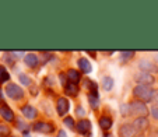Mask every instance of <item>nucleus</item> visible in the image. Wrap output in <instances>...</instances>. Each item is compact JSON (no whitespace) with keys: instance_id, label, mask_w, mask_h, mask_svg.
<instances>
[{"instance_id":"f257e3e1","label":"nucleus","mask_w":158,"mask_h":137,"mask_svg":"<svg viewBox=\"0 0 158 137\" xmlns=\"http://www.w3.org/2000/svg\"><path fill=\"white\" fill-rule=\"evenodd\" d=\"M133 95L143 102H150L154 97V89L148 85H137L133 89Z\"/></svg>"},{"instance_id":"f03ea898","label":"nucleus","mask_w":158,"mask_h":137,"mask_svg":"<svg viewBox=\"0 0 158 137\" xmlns=\"http://www.w3.org/2000/svg\"><path fill=\"white\" fill-rule=\"evenodd\" d=\"M6 93L11 99H21L23 97H24V91H23V88L18 87L17 84H13V83L7 85Z\"/></svg>"},{"instance_id":"7ed1b4c3","label":"nucleus","mask_w":158,"mask_h":137,"mask_svg":"<svg viewBox=\"0 0 158 137\" xmlns=\"http://www.w3.org/2000/svg\"><path fill=\"white\" fill-rule=\"evenodd\" d=\"M130 109H131V113H137L140 115V118H146L148 115V108L144 102H131L130 104Z\"/></svg>"},{"instance_id":"20e7f679","label":"nucleus","mask_w":158,"mask_h":137,"mask_svg":"<svg viewBox=\"0 0 158 137\" xmlns=\"http://www.w3.org/2000/svg\"><path fill=\"white\" fill-rule=\"evenodd\" d=\"M136 81L139 83V85H148L151 87L154 84V76L146 72H140L139 74H136Z\"/></svg>"},{"instance_id":"39448f33","label":"nucleus","mask_w":158,"mask_h":137,"mask_svg":"<svg viewBox=\"0 0 158 137\" xmlns=\"http://www.w3.org/2000/svg\"><path fill=\"white\" fill-rule=\"evenodd\" d=\"M56 108H57V113H59L60 116H64L66 113L69 112V109H70V102H69V99L64 98V97H60V98H57Z\"/></svg>"},{"instance_id":"423d86ee","label":"nucleus","mask_w":158,"mask_h":137,"mask_svg":"<svg viewBox=\"0 0 158 137\" xmlns=\"http://www.w3.org/2000/svg\"><path fill=\"white\" fill-rule=\"evenodd\" d=\"M136 129L133 125H122L119 127V136L120 137H134L136 134Z\"/></svg>"},{"instance_id":"0eeeda50","label":"nucleus","mask_w":158,"mask_h":137,"mask_svg":"<svg viewBox=\"0 0 158 137\" xmlns=\"http://www.w3.org/2000/svg\"><path fill=\"white\" fill-rule=\"evenodd\" d=\"M32 129L35 131H41V133H52L55 130V127L51 123H45V122H36L32 126Z\"/></svg>"},{"instance_id":"6e6552de","label":"nucleus","mask_w":158,"mask_h":137,"mask_svg":"<svg viewBox=\"0 0 158 137\" xmlns=\"http://www.w3.org/2000/svg\"><path fill=\"white\" fill-rule=\"evenodd\" d=\"M77 130L80 134H87L91 130V122L88 119H81L80 122L77 123Z\"/></svg>"},{"instance_id":"1a4fd4ad","label":"nucleus","mask_w":158,"mask_h":137,"mask_svg":"<svg viewBox=\"0 0 158 137\" xmlns=\"http://www.w3.org/2000/svg\"><path fill=\"white\" fill-rule=\"evenodd\" d=\"M0 115H2V118L6 119L7 122H13V120H14V113H13V110L10 109L7 105H2V106H0Z\"/></svg>"},{"instance_id":"9d476101","label":"nucleus","mask_w":158,"mask_h":137,"mask_svg":"<svg viewBox=\"0 0 158 137\" xmlns=\"http://www.w3.org/2000/svg\"><path fill=\"white\" fill-rule=\"evenodd\" d=\"M139 68H141V72H155L157 70V67H155L154 63H151L150 60H141L140 63H139Z\"/></svg>"},{"instance_id":"9b49d317","label":"nucleus","mask_w":158,"mask_h":137,"mask_svg":"<svg viewBox=\"0 0 158 137\" xmlns=\"http://www.w3.org/2000/svg\"><path fill=\"white\" fill-rule=\"evenodd\" d=\"M21 112H23V115H24L27 119H35L36 118V109L30 106V105H25V106L21 108Z\"/></svg>"},{"instance_id":"f8f14e48","label":"nucleus","mask_w":158,"mask_h":137,"mask_svg":"<svg viewBox=\"0 0 158 137\" xmlns=\"http://www.w3.org/2000/svg\"><path fill=\"white\" fill-rule=\"evenodd\" d=\"M133 126L137 131H143V130H146V127L148 126V120H147L146 118H137V119L134 120Z\"/></svg>"},{"instance_id":"ddd939ff","label":"nucleus","mask_w":158,"mask_h":137,"mask_svg":"<svg viewBox=\"0 0 158 137\" xmlns=\"http://www.w3.org/2000/svg\"><path fill=\"white\" fill-rule=\"evenodd\" d=\"M78 67L81 68L83 73H91V70H93V66H91L89 60H87L85 57H81V59L78 60Z\"/></svg>"},{"instance_id":"4468645a","label":"nucleus","mask_w":158,"mask_h":137,"mask_svg":"<svg viewBox=\"0 0 158 137\" xmlns=\"http://www.w3.org/2000/svg\"><path fill=\"white\" fill-rule=\"evenodd\" d=\"M67 77H69L70 83H73V84H77L78 81L81 80L80 73H78L77 70H74V68H70L69 72H67Z\"/></svg>"},{"instance_id":"2eb2a0df","label":"nucleus","mask_w":158,"mask_h":137,"mask_svg":"<svg viewBox=\"0 0 158 137\" xmlns=\"http://www.w3.org/2000/svg\"><path fill=\"white\" fill-rule=\"evenodd\" d=\"M64 89H66V94H69L72 97H76L78 94V87L77 84H73V83H67L64 85Z\"/></svg>"},{"instance_id":"dca6fc26","label":"nucleus","mask_w":158,"mask_h":137,"mask_svg":"<svg viewBox=\"0 0 158 137\" xmlns=\"http://www.w3.org/2000/svg\"><path fill=\"white\" fill-rule=\"evenodd\" d=\"M99 127H101L102 130H109V129L112 127V119L108 116H102L101 119H99Z\"/></svg>"},{"instance_id":"f3484780","label":"nucleus","mask_w":158,"mask_h":137,"mask_svg":"<svg viewBox=\"0 0 158 137\" xmlns=\"http://www.w3.org/2000/svg\"><path fill=\"white\" fill-rule=\"evenodd\" d=\"M24 60H25V63H27L30 67H36V64H38V56L34 55V53L27 55V56L24 57Z\"/></svg>"},{"instance_id":"a211bd4d","label":"nucleus","mask_w":158,"mask_h":137,"mask_svg":"<svg viewBox=\"0 0 158 137\" xmlns=\"http://www.w3.org/2000/svg\"><path fill=\"white\" fill-rule=\"evenodd\" d=\"M10 80V74L4 66H0V83H6Z\"/></svg>"},{"instance_id":"6ab92c4d","label":"nucleus","mask_w":158,"mask_h":137,"mask_svg":"<svg viewBox=\"0 0 158 137\" xmlns=\"http://www.w3.org/2000/svg\"><path fill=\"white\" fill-rule=\"evenodd\" d=\"M88 101H89V105L93 109H97L99 105V99H98V95H94V94H88Z\"/></svg>"},{"instance_id":"aec40b11","label":"nucleus","mask_w":158,"mask_h":137,"mask_svg":"<svg viewBox=\"0 0 158 137\" xmlns=\"http://www.w3.org/2000/svg\"><path fill=\"white\" fill-rule=\"evenodd\" d=\"M102 87H104L105 91H110L112 87H114V80L110 77H104V80H102Z\"/></svg>"},{"instance_id":"412c9836","label":"nucleus","mask_w":158,"mask_h":137,"mask_svg":"<svg viewBox=\"0 0 158 137\" xmlns=\"http://www.w3.org/2000/svg\"><path fill=\"white\" fill-rule=\"evenodd\" d=\"M17 127L20 129V130L23 131V133H25V134H27V133H28V130H30V126H28L25 122H23L21 119H18V120H17Z\"/></svg>"},{"instance_id":"4be33fe9","label":"nucleus","mask_w":158,"mask_h":137,"mask_svg":"<svg viewBox=\"0 0 158 137\" xmlns=\"http://www.w3.org/2000/svg\"><path fill=\"white\" fill-rule=\"evenodd\" d=\"M10 136V129L9 126L0 123V137H9Z\"/></svg>"},{"instance_id":"5701e85b","label":"nucleus","mask_w":158,"mask_h":137,"mask_svg":"<svg viewBox=\"0 0 158 137\" xmlns=\"http://www.w3.org/2000/svg\"><path fill=\"white\" fill-rule=\"evenodd\" d=\"M120 112H122L123 116H129V115L131 113L130 105H127V104H122V105H120Z\"/></svg>"},{"instance_id":"b1692460","label":"nucleus","mask_w":158,"mask_h":137,"mask_svg":"<svg viewBox=\"0 0 158 137\" xmlns=\"http://www.w3.org/2000/svg\"><path fill=\"white\" fill-rule=\"evenodd\" d=\"M63 122H64V125L67 126L69 129H73V127H74V120H73V118L67 116V118H64V120H63Z\"/></svg>"},{"instance_id":"393cba45","label":"nucleus","mask_w":158,"mask_h":137,"mask_svg":"<svg viewBox=\"0 0 158 137\" xmlns=\"http://www.w3.org/2000/svg\"><path fill=\"white\" fill-rule=\"evenodd\" d=\"M131 56H134V52L133 51H125V52H122V60H127V59H130Z\"/></svg>"},{"instance_id":"a878e982","label":"nucleus","mask_w":158,"mask_h":137,"mask_svg":"<svg viewBox=\"0 0 158 137\" xmlns=\"http://www.w3.org/2000/svg\"><path fill=\"white\" fill-rule=\"evenodd\" d=\"M20 81L24 84V85H30V84H31L30 77H28V76H25V74H20Z\"/></svg>"},{"instance_id":"bb28decb","label":"nucleus","mask_w":158,"mask_h":137,"mask_svg":"<svg viewBox=\"0 0 158 137\" xmlns=\"http://www.w3.org/2000/svg\"><path fill=\"white\" fill-rule=\"evenodd\" d=\"M151 115H152V118H154V119L158 120V108L157 106H152L151 108Z\"/></svg>"},{"instance_id":"cd10ccee","label":"nucleus","mask_w":158,"mask_h":137,"mask_svg":"<svg viewBox=\"0 0 158 137\" xmlns=\"http://www.w3.org/2000/svg\"><path fill=\"white\" fill-rule=\"evenodd\" d=\"M77 115H80V116H84V115H85V112H84V109L81 106H77Z\"/></svg>"},{"instance_id":"c85d7f7f","label":"nucleus","mask_w":158,"mask_h":137,"mask_svg":"<svg viewBox=\"0 0 158 137\" xmlns=\"http://www.w3.org/2000/svg\"><path fill=\"white\" fill-rule=\"evenodd\" d=\"M60 78H62V84H63V85H66V80H64L66 74H60Z\"/></svg>"},{"instance_id":"c756f323","label":"nucleus","mask_w":158,"mask_h":137,"mask_svg":"<svg viewBox=\"0 0 158 137\" xmlns=\"http://www.w3.org/2000/svg\"><path fill=\"white\" fill-rule=\"evenodd\" d=\"M59 137H66V134H64V131H59Z\"/></svg>"},{"instance_id":"7c9ffc66","label":"nucleus","mask_w":158,"mask_h":137,"mask_svg":"<svg viewBox=\"0 0 158 137\" xmlns=\"http://www.w3.org/2000/svg\"><path fill=\"white\" fill-rule=\"evenodd\" d=\"M0 102H3V93H2V89H0Z\"/></svg>"},{"instance_id":"2f4dec72","label":"nucleus","mask_w":158,"mask_h":137,"mask_svg":"<svg viewBox=\"0 0 158 137\" xmlns=\"http://www.w3.org/2000/svg\"><path fill=\"white\" fill-rule=\"evenodd\" d=\"M104 137H114V136H112V134H110V133H106Z\"/></svg>"},{"instance_id":"473e14b6","label":"nucleus","mask_w":158,"mask_h":137,"mask_svg":"<svg viewBox=\"0 0 158 137\" xmlns=\"http://www.w3.org/2000/svg\"><path fill=\"white\" fill-rule=\"evenodd\" d=\"M157 102H158V91H157Z\"/></svg>"}]
</instances>
